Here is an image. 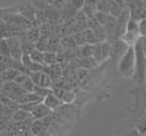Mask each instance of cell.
Wrapping results in <instances>:
<instances>
[{"instance_id":"cell-20","label":"cell","mask_w":146,"mask_h":136,"mask_svg":"<svg viewBox=\"0 0 146 136\" xmlns=\"http://www.w3.org/2000/svg\"><path fill=\"white\" fill-rule=\"evenodd\" d=\"M8 38V23L0 18V39Z\"/></svg>"},{"instance_id":"cell-2","label":"cell","mask_w":146,"mask_h":136,"mask_svg":"<svg viewBox=\"0 0 146 136\" xmlns=\"http://www.w3.org/2000/svg\"><path fill=\"white\" fill-rule=\"evenodd\" d=\"M135 51H136V69H135L133 80L136 85H144L146 78V56L139 42L135 45Z\"/></svg>"},{"instance_id":"cell-4","label":"cell","mask_w":146,"mask_h":136,"mask_svg":"<svg viewBox=\"0 0 146 136\" xmlns=\"http://www.w3.org/2000/svg\"><path fill=\"white\" fill-rule=\"evenodd\" d=\"M93 57L95 59V61L98 64H100V62L106 61L107 59L111 57V42L106 41V42H100V43L95 45Z\"/></svg>"},{"instance_id":"cell-22","label":"cell","mask_w":146,"mask_h":136,"mask_svg":"<svg viewBox=\"0 0 146 136\" xmlns=\"http://www.w3.org/2000/svg\"><path fill=\"white\" fill-rule=\"evenodd\" d=\"M139 25H140V36L141 37H146V18L140 19Z\"/></svg>"},{"instance_id":"cell-15","label":"cell","mask_w":146,"mask_h":136,"mask_svg":"<svg viewBox=\"0 0 146 136\" xmlns=\"http://www.w3.org/2000/svg\"><path fill=\"white\" fill-rule=\"evenodd\" d=\"M26 37L29 42H33V43H36V42L38 41V39L41 38V31H40V27L38 25H32V27L29 28V29L26 32Z\"/></svg>"},{"instance_id":"cell-26","label":"cell","mask_w":146,"mask_h":136,"mask_svg":"<svg viewBox=\"0 0 146 136\" xmlns=\"http://www.w3.org/2000/svg\"><path fill=\"white\" fill-rule=\"evenodd\" d=\"M4 80H3V79L1 78H0V92H1V89H3V87H4Z\"/></svg>"},{"instance_id":"cell-9","label":"cell","mask_w":146,"mask_h":136,"mask_svg":"<svg viewBox=\"0 0 146 136\" xmlns=\"http://www.w3.org/2000/svg\"><path fill=\"white\" fill-rule=\"evenodd\" d=\"M52 113H53V111H51V109L42 102V103H40L35 109H33L31 115H32V117L35 118V120H44V118L50 117Z\"/></svg>"},{"instance_id":"cell-12","label":"cell","mask_w":146,"mask_h":136,"mask_svg":"<svg viewBox=\"0 0 146 136\" xmlns=\"http://www.w3.org/2000/svg\"><path fill=\"white\" fill-rule=\"evenodd\" d=\"M76 65L79 67H81V69L88 70V69H93V67L98 66L99 64L95 61L94 57H78Z\"/></svg>"},{"instance_id":"cell-16","label":"cell","mask_w":146,"mask_h":136,"mask_svg":"<svg viewBox=\"0 0 146 136\" xmlns=\"http://www.w3.org/2000/svg\"><path fill=\"white\" fill-rule=\"evenodd\" d=\"M135 130H136L140 135H146V112H144L141 116H140V118L136 122Z\"/></svg>"},{"instance_id":"cell-5","label":"cell","mask_w":146,"mask_h":136,"mask_svg":"<svg viewBox=\"0 0 146 136\" xmlns=\"http://www.w3.org/2000/svg\"><path fill=\"white\" fill-rule=\"evenodd\" d=\"M31 79L33 80V83L36 84V87L41 88H51L53 85V81L51 76L47 74L46 71H38V73H31L29 74Z\"/></svg>"},{"instance_id":"cell-11","label":"cell","mask_w":146,"mask_h":136,"mask_svg":"<svg viewBox=\"0 0 146 136\" xmlns=\"http://www.w3.org/2000/svg\"><path fill=\"white\" fill-rule=\"evenodd\" d=\"M43 103L46 104L47 107H48L51 111H56V109H60L61 107H62V102L60 101L57 97H56L53 93H51V94H48L46 98L43 99Z\"/></svg>"},{"instance_id":"cell-19","label":"cell","mask_w":146,"mask_h":136,"mask_svg":"<svg viewBox=\"0 0 146 136\" xmlns=\"http://www.w3.org/2000/svg\"><path fill=\"white\" fill-rule=\"evenodd\" d=\"M29 56H31V60H32L33 62L44 65V52H41V51H38V50H35Z\"/></svg>"},{"instance_id":"cell-27","label":"cell","mask_w":146,"mask_h":136,"mask_svg":"<svg viewBox=\"0 0 146 136\" xmlns=\"http://www.w3.org/2000/svg\"><path fill=\"white\" fill-rule=\"evenodd\" d=\"M144 87L146 88V78H145V83H144Z\"/></svg>"},{"instance_id":"cell-25","label":"cell","mask_w":146,"mask_h":136,"mask_svg":"<svg viewBox=\"0 0 146 136\" xmlns=\"http://www.w3.org/2000/svg\"><path fill=\"white\" fill-rule=\"evenodd\" d=\"M139 135H140V134L136 131V130H132V131H131V132H130V134H128L127 136H139Z\"/></svg>"},{"instance_id":"cell-24","label":"cell","mask_w":146,"mask_h":136,"mask_svg":"<svg viewBox=\"0 0 146 136\" xmlns=\"http://www.w3.org/2000/svg\"><path fill=\"white\" fill-rule=\"evenodd\" d=\"M111 5H125V0H108Z\"/></svg>"},{"instance_id":"cell-17","label":"cell","mask_w":146,"mask_h":136,"mask_svg":"<svg viewBox=\"0 0 146 136\" xmlns=\"http://www.w3.org/2000/svg\"><path fill=\"white\" fill-rule=\"evenodd\" d=\"M58 64V55L56 52H44V65L46 66H52V65Z\"/></svg>"},{"instance_id":"cell-3","label":"cell","mask_w":146,"mask_h":136,"mask_svg":"<svg viewBox=\"0 0 146 136\" xmlns=\"http://www.w3.org/2000/svg\"><path fill=\"white\" fill-rule=\"evenodd\" d=\"M27 93L28 92H26L23 88L19 87L17 83H14V81H8V83L4 84L0 94L5 95V97H8L9 99H12V101L17 102V103L19 104V101H21Z\"/></svg>"},{"instance_id":"cell-6","label":"cell","mask_w":146,"mask_h":136,"mask_svg":"<svg viewBox=\"0 0 146 136\" xmlns=\"http://www.w3.org/2000/svg\"><path fill=\"white\" fill-rule=\"evenodd\" d=\"M128 47H131V46H128L126 42H123L122 39H117V41H114V42H112L111 43V57L109 59H112V60H114V61H118L121 57H122V55L127 51Z\"/></svg>"},{"instance_id":"cell-1","label":"cell","mask_w":146,"mask_h":136,"mask_svg":"<svg viewBox=\"0 0 146 136\" xmlns=\"http://www.w3.org/2000/svg\"><path fill=\"white\" fill-rule=\"evenodd\" d=\"M135 69H136V51L135 46H131L117 61V70L123 78H133Z\"/></svg>"},{"instance_id":"cell-21","label":"cell","mask_w":146,"mask_h":136,"mask_svg":"<svg viewBox=\"0 0 146 136\" xmlns=\"http://www.w3.org/2000/svg\"><path fill=\"white\" fill-rule=\"evenodd\" d=\"M69 4L74 8L76 12L83 10V8L85 7V0H69Z\"/></svg>"},{"instance_id":"cell-13","label":"cell","mask_w":146,"mask_h":136,"mask_svg":"<svg viewBox=\"0 0 146 136\" xmlns=\"http://www.w3.org/2000/svg\"><path fill=\"white\" fill-rule=\"evenodd\" d=\"M95 45H83L78 47L76 56L78 57H93Z\"/></svg>"},{"instance_id":"cell-8","label":"cell","mask_w":146,"mask_h":136,"mask_svg":"<svg viewBox=\"0 0 146 136\" xmlns=\"http://www.w3.org/2000/svg\"><path fill=\"white\" fill-rule=\"evenodd\" d=\"M52 93L56 95L64 104L72 103L75 99V93L72 90L62 89V88H52Z\"/></svg>"},{"instance_id":"cell-14","label":"cell","mask_w":146,"mask_h":136,"mask_svg":"<svg viewBox=\"0 0 146 136\" xmlns=\"http://www.w3.org/2000/svg\"><path fill=\"white\" fill-rule=\"evenodd\" d=\"M22 71H19V70H15V69H12V67H8V69H5L4 71L0 74V78L4 80V83H8V81H14L15 80V78L21 74Z\"/></svg>"},{"instance_id":"cell-7","label":"cell","mask_w":146,"mask_h":136,"mask_svg":"<svg viewBox=\"0 0 146 136\" xmlns=\"http://www.w3.org/2000/svg\"><path fill=\"white\" fill-rule=\"evenodd\" d=\"M8 42H9V47H10V59L21 61L22 56H23L21 39L18 37H10V38H8Z\"/></svg>"},{"instance_id":"cell-10","label":"cell","mask_w":146,"mask_h":136,"mask_svg":"<svg viewBox=\"0 0 146 136\" xmlns=\"http://www.w3.org/2000/svg\"><path fill=\"white\" fill-rule=\"evenodd\" d=\"M32 120H35V118L32 117V115H31L29 112L24 111V109H21V108L12 115V121L15 123H26Z\"/></svg>"},{"instance_id":"cell-18","label":"cell","mask_w":146,"mask_h":136,"mask_svg":"<svg viewBox=\"0 0 146 136\" xmlns=\"http://www.w3.org/2000/svg\"><path fill=\"white\" fill-rule=\"evenodd\" d=\"M0 55L5 56V57H10V47H9L8 38L0 39Z\"/></svg>"},{"instance_id":"cell-28","label":"cell","mask_w":146,"mask_h":136,"mask_svg":"<svg viewBox=\"0 0 146 136\" xmlns=\"http://www.w3.org/2000/svg\"><path fill=\"white\" fill-rule=\"evenodd\" d=\"M139 136H146V135H139Z\"/></svg>"},{"instance_id":"cell-23","label":"cell","mask_w":146,"mask_h":136,"mask_svg":"<svg viewBox=\"0 0 146 136\" xmlns=\"http://www.w3.org/2000/svg\"><path fill=\"white\" fill-rule=\"evenodd\" d=\"M139 45L141 46V49H142V51H144V53L146 56V37H141V38H140Z\"/></svg>"}]
</instances>
